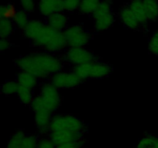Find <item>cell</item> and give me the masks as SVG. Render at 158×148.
<instances>
[{"instance_id":"cell-30","label":"cell","mask_w":158,"mask_h":148,"mask_svg":"<svg viewBox=\"0 0 158 148\" xmlns=\"http://www.w3.org/2000/svg\"><path fill=\"white\" fill-rule=\"evenodd\" d=\"M84 144V140H80L77 142H72V143H63V144L57 145L56 148H80Z\"/></svg>"},{"instance_id":"cell-18","label":"cell","mask_w":158,"mask_h":148,"mask_svg":"<svg viewBox=\"0 0 158 148\" xmlns=\"http://www.w3.org/2000/svg\"><path fill=\"white\" fill-rule=\"evenodd\" d=\"M149 21L158 19V0H143Z\"/></svg>"},{"instance_id":"cell-24","label":"cell","mask_w":158,"mask_h":148,"mask_svg":"<svg viewBox=\"0 0 158 148\" xmlns=\"http://www.w3.org/2000/svg\"><path fill=\"white\" fill-rule=\"evenodd\" d=\"M19 88L18 82L16 80H9L2 85L1 92L5 96H12L17 94Z\"/></svg>"},{"instance_id":"cell-23","label":"cell","mask_w":158,"mask_h":148,"mask_svg":"<svg viewBox=\"0 0 158 148\" xmlns=\"http://www.w3.org/2000/svg\"><path fill=\"white\" fill-rule=\"evenodd\" d=\"M16 95L18 96L20 102L25 105H30L34 98L32 95V89L20 86Z\"/></svg>"},{"instance_id":"cell-4","label":"cell","mask_w":158,"mask_h":148,"mask_svg":"<svg viewBox=\"0 0 158 148\" xmlns=\"http://www.w3.org/2000/svg\"><path fill=\"white\" fill-rule=\"evenodd\" d=\"M86 130V124L83 120L69 114L53 116L49 126L50 131L66 130L74 133H85Z\"/></svg>"},{"instance_id":"cell-12","label":"cell","mask_w":158,"mask_h":148,"mask_svg":"<svg viewBox=\"0 0 158 148\" xmlns=\"http://www.w3.org/2000/svg\"><path fill=\"white\" fill-rule=\"evenodd\" d=\"M52 113L47 109H40L34 113V120L37 130L41 134H49V126L52 118Z\"/></svg>"},{"instance_id":"cell-10","label":"cell","mask_w":158,"mask_h":148,"mask_svg":"<svg viewBox=\"0 0 158 148\" xmlns=\"http://www.w3.org/2000/svg\"><path fill=\"white\" fill-rule=\"evenodd\" d=\"M82 80L72 72H60L52 75L50 79V83L55 86L57 89H72L78 86L81 83Z\"/></svg>"},{"instance_id":"cell-2","label":"cell","mask_w":158,"mask_h":148,"mask_svg":"<svg viewBox=\"0 0 158 148\" xmlns=\"http://www.w3.org/2000/svg\"><path fill=\"white\" fill-rule=\"evenodd\" d=\"M15 65L21 71L32 74L38 79L52 76L63 69L60 58L47 52L26 54L16 59Z\"/></svg>"},{"instance_id":"cell-20","label":"cell","mask_w":158,"mask_h":148,"mask_svg":"<svg viewBox=\"0 0 158 148\" xmlns=\"http://www.w3.org/2000/svg\"><path fill=\"white\" fill-rule=\"evenodd\" d=\"M136 148H158L157 137L151 134L143 136L137 142Z\"/></svg>"},{"instance_id":"cell-16","label":"cell","mask_w":158,"mask_h":148,"mask_svg":"<svg viewBox=\"0 0 158 148\" xmlns=\"http://www.w3.org/2000/svg\"><path fill=\"white\" fill-rule=\"evenodd\" d=\"M128 6L140 22V26H146L149 20L147 15L143 0H131Z\"/></svg>"},{"instance_id":"cell-19","label":"cell","mask_w":158,"mask_h":148,"mask_svg":"<svg viewBox=\"0 0 158 148\" xmlns=\"http://www.w3.org/2000/svg\"><path fill=\"white\" fill-rule=\"evenodd\" d=\"M101 0H81L79 11L83 15L94 14Z\"/></svg>"},{"instance_id":"cell-27","label":"cell","mask_w":158,"mask_h":148,"mask_svg":"<svg viewBox=\"0 0 158 148\" xmlns=\"http://www.w3.org/2000/svg\"><path fill=\"white\" fill-rule=\"evenodd\" d=\"M148 47L150 52L152 55L158 56V29L152 34L150 38Z\"/></svg>"},{"instance_id":"cell-8","label":"cell","mask_w":158,"mask_h":148,"mask_svg":"<svg viewBox=\"0 0 158 148\" xmlns=\"http://www.w3.org/2000/svg\"><path fill=\"white\" fill-rule=\"evenodd\" d=\"M65 60L74 66L86 64L96 60L94 54L85 47L69 48L64 55Z\"/></svg>"},{"instance_id":"cell-5","label":"cell","mask_w":158,"mask_h":148,"mask_svg":"<svg viewBox=\"0 0 158 148\" xmlns=\"http://www.w3.org/2000/svg\"><path fill=\"white\" fill-rule=\"evenodd\" d=\"M94 27L97 32L109 29L114 25L115 17L112 11L110 0H101L100 5L93 14Z\"/></svg>"},{"instance_id":"cell-28","label":"cell","mask_w":158,"mask_h":148,"mask_svg":"<svg viewBox=\"0 0 158 148\" xmlns=\"http://www.w3.org/2000/svg\"><path fill=\"white\" fill-rule=\"evenodd\" d=\"M19 5L22 10L25 11L27 13L32 12L36 7L35 0H19Z\"/></svg>"},{"instance_id":"cell-7","label":"cell","mask_w":158,"mask_h":148,"mask_svg":"<svg viewBox=\"0 0 158 148\" xmlns=\"http://www.w3.org/2000/svg\"><path fill=\"white\" fill-rule=\"evenodd\" d=\"M42 104L44 109L50 111L53 113L61 104V97H60L59 89L49 83H46L41 86L39 94Z\"/></svg>"},{"instance_id":"cell-33","label":"cell","mask_w":158,"mask_h":148,"mask_svg":"<svg viewBox=\"0 0 158 148\" xmlns=\"http://www.w3.org/2000/svg\"><path fill=\"white\" fill-rule=\"evenodd\" d=\"M157 145H158V137H157Z\"/></svg>"},{"instance_id":"cell-11","label":"cell","mask_w":158,"mask_h":148,"mask_svg":"<svg viewBox=\"0 0 158 148\" xmlns=\"http://www.w3.org/2000/svg\"><path fill=\"white\" fill-rule=\"evenodd\" d=\"M85 133H74L66 130L50 131L47 137L54 143L56 146L63 143L83 140Z\"/></svg>"},{"instance_id":"cell-22","label":"cell","mask_w":158,"mask_h":148,"mask_svg":"<svg viewBox=\"0 0 158 148\" xmlns=\"http://www.w3.org/2000/svg\"><path fill=\"white\" fill-rule=\"evenodd\" d=\"M12 21H13L14 25L17 28L23 31L26 29V26H28L30 20H29V16H28L27 12H26L23 10H18L16 15L14 17Z\"/></svg>"},{"instance_id":"cell-15","label":"cell","mask_w":158,"mask_h":148,"mask_svg":"<svg viewBox=\"0 0 158 148\" xmlns=\"http://www.w3.org/2000/svg\"><path fill=\"white\" fill-rule=\"evenodd\" d=\"M119 18L121 23L130 29L135 30L140 26V22L128 6L121 8L119 12Z\"/></svg>"},{"instance_id":"cell-25","label":"cell","mask_w":158,"mask_h":148,"mask_svg":"<svg viewBox=\"0 0 158 148\" xmlns=\"http://www.w3.org/2000/svg\"><path fill=\"white\" fill-rule=\"evenodd\" d=\"M17 12L18 10L16 8L13 4H11V3L2 6L0 8V15H1V18H2L12 20L16 15Z\"/></svg>"},{"instance_id":"cell-3","label":"cell","mask_w":158,"mask_h":148,"mask_svg":"<svg viewBox=\"0 0 158 148\" xmlns=\"http://www.w3.org/2000/svg\"><path fill=\"white\" fill-rule=\"evenodd\" d=\"M73 71L83 81L89 79L97 80L109 76L112 72V67L104 62L95 60L89 63L74 66Z\"/></svg>"},{"instance_id":"cell-9","label":"cell","mask_w":158,"mask_h":148,"mask_svg":"<svg viewBox=\"0 0 158 148\" xmlns=\"http://www.w3.org/2000/svg\"><path fill=\"white\" fill-rule=\"evenodd\" d=\"M40 138L35 135H27L19 130L8 140L6 148H37Z\"/></svg>"},{"instance_id":"cell-32","label":"cell","mask_w":158,"mask_h":148,"mask_svg":"<svg viewBox=\"0 0 158 148\" xmlns=\"http://www.w3.org/2000/svg\"><path fill=\"white\" fill-rule=\"evenodd\" d=\"M80 148H88V147H86V146H82V147H80Z\"/></svg>"},{"instance_id":"cell-13","label":"cell","mask_w":158,"mask_h":148,"mask_svg":"<svg viewBox=\"0 0 158 148\" xmlns=\"http://www.w3.org/2000/svg\"><path fill=\"white\" fill-rule=\"evenodd\" d=\"M38 9L42 15L47 18L54 13L63 12V0H39Z\"/></svg>"},{"instance_id":"cell-21","label":"cell","mask_w":158,"mask_h":148,"mask_svg":"<svg viewBox=\"0 0 158 148\" xmlns=\"http://www.w3.org/2000/svg\"><path fill=\"white\" fill-rule=\"evenodd\" d=\"M14 23L12 20L1 18L0 21V36L1 38H9L12 35L14 29Z\"/></svg>"},{"instance_id":"cell-6","label":"cell","mask_w":158,"mask_h":148,"mask_svg":"<svg viewBox=\"0 0 158 148\" xmlns=\"http://www.w3.org/2000/svg\"><path fill=\"white\" fill-rule=\"evenodd\" d=\"M66 44L69 48L85 47L89 44L91 35L81 25L68 26L63 31Z\"/></svg>"},{"instance_id":"cell-14","label":"cell","mask_w":158,"mask_h":148,"mask_svg":"<svg viewBox=\"0 0 158 148\" xmlns=\"http://www.w3.org/2000/svg\"><path fill=\"white\" fill-rule=\"evenodd\" d=\"M69 18L65 12H60L54 13L46 18V23L51 28L59 32H63L68 27Z\"/></svg>"},{"instance_id":"cell-26","label":"cell","mask_w":158,"mask_h":148,"mask_svg":"<svg viewBox=\"0 0 158 148\" xmlns=\"http://www.w3.org/2000/svg\"><path fill=\"white\" fill-rule=\"evenodd\" d=\"M81 0H63V12H73L79 10Z\"/></svg>"},{"instance_id":"cell-1","label":"cell","mask_w":158,"mask_h":148,"mask_svg":"<svg viewBox=\"0 0 158 148\" xmlns=\"http://www.w3.org/2000/svg\"><path fill=\"white\" fill-rule=\"evenodd\" d=\"M23 33L34 46L49 53L59 52L67 47L63 32L55 30L42 20H30Z\"/></svg>"},{"instance_id":"cell-29","label":"cell","mask_w":158,"mask_h":148,"mask_svg":"<svg viewBox=\"0 0 158 148\" xmlns=\"http://www.w3.org/2000/svg\"><path fill=\"white\" fill-rule=\"evenodd\" d=\"M56 146L49 137L40 138L37 144V148H56Z\"/></svg>"},{"instance_id":"cell-17","label":"cell","mask_w":158,"mask_h":148,"mask_svg":"<svg viewBox=\"0 0 158 148\" xmlns=\"http://www.w3.org/2000/svg\"><path fill=\"white\" fill-rule=\"evenodd\" d=\"M16 81L18 82L20 86L29 88L33 89L38 84V78L32 74L26 72H21L18 74L16 78Z\"/></svg>"},{"instance_id":"cell-31","label":"cell","mask_w":158,"mask_h":148,"mask_svg":"<svg viewBox=\"0 0 158 148\" xmlns=\"http://www.w3.org/2000/svg\"><path fill=\"white\" fill-rule=\"evenodd\" d=\"M11 43L8 38H1L0 39V51L2 52H6L10 48Z\"/></svg>"}]
</instances>
